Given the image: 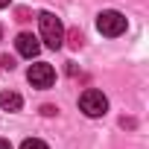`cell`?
Returning a JSON list of instances; mask_svg holds the SVG:
<instances>
[{
    "instance_id": "obj_1",
    "label": "cell",
    "mask_w": 149,
    "mask_h": 149,
    "mask_svg": "<svg viewBox=\"0 0 149 149\" xmlns=\"http://www.w3.org/2000/svg\"><path fill=\"white\" fill-rule=\"evenodd\" d=\"M38 26H41V41H44L50 50H58L61 41H64V26H61V21H58L53 12H41V15H38Z\"/></svg>"
},
{
    "instance_id": "obj_2",
    "label": "cell",
    "mask_w": 149,
    "mask_h": 149,
    "mask_svg": "<svg viewBox=\"0 0 149 149\" xmlns=\"http://www.w3.org/2000/svg\"><path fill=\"white\" fill-rule=\"evenodd\" d=\"M97 29H100L105 38H117V35L126 32V18H123L120 12H114V9H105V12L97 15Z\"/></svg>"
},
{
    "instance_id": "obj_3",
    "label": "cell",
    "mask_w": 149,
    "mask_h": 149,
    "mask_svg": "<svg viewBox=\"0 0 149 149\" xmlns=\"http://www.w3.org/2000/svg\"><path fill=\"white\" fill-rule=\"evenodd\" d=\"M79 108L85 111V117H102V114L108 111V100H105V94H102V91L88 88V91L79 97Z\"/></svg>"
},
{
    "instance_id": "obj_4",
    "label": "cell",
    "mask_w": 149,
    "mask_h": 149,
    "mask_svg": "<svg viewBox=\"0 0 149 149\" xmlns=\"http://www.w3.org/2000/svg\"><path fill=\"white\" fill-rule=\"evenodd\" d=\"M26 79H29L32 88H53L56 70H53V64H47V61H35V64H29V70H26Z\"/></svg>"
},
{
    "instance_id": "obj_5",
    "label": "cell",
    "mask_w": 149,
    "mask_h": 149,
    "mask_svg": "<svg viewBox=\"0 0 149 149\" xmlns=\"http://www.w3.org/2000/svg\"><path fill=\"white\" fill-rule=\"evenodd\" d=\"M15 47H18V53H21L24 58H35V56L41 53V41H38L32 32H21V35L15 38Z\"/></svg>"
},
{
    "instance_id": "obj_6",
    "label": "cell",
    "mask_w": 149,
    "mask_h": 149,
    "mask_svg": "<svg viewBox=\"0 0 149 149\" xmlns=\"http://www.w3.org/2000/svg\"><path fill=\"white\" fill-rule=\"evenodd\" d=\"M21 105H24L21 94H15V91H0V108H3V111H21Z\"/></svg>"
},
{
    "instance_id": "obj_7",
    "label": "cell",
    "mask_w": 149,
    "mask_h": 149,
    "mask_svg": "<svg viewBox=\"0 0 149 149\" xmlns=\"http://www.w3.org/2000/svg\"><path fill=\"white\" fill-rule=\"evenodd\" d=\"M67 41H70V47H73V50H79V47L85 44V38H82V32H79V29H70V32H67Z\"/></svg>"
},
{
    "instance_id": "obj_8",
    "label": "cell",
    "mask_w": 149,
    "mask_h": 149,
    "mask_svg": "<svg viewBox=\"0 0 149 149\" xmlns=\"http://www.w3.org/2000/svg\"><path fill=\"white\" fill-rule=\"evenodd\" d=\"M21 149H50L44 140H38V137H26L24 143H21Z\"/></svg>"
},
{
    "instance_id": "obj_9",
    "label": "cell",
    "mask_w": 149,
    "mask_h": 149,
    "mask_svg": "<svg viewBox=\"0 0 149 149\" xmlns=\"http://www.w3.org/2000/svg\"><path fill=\"white\" fill-rule=\"evenodd\" d=\"M0 64H3V67H9V70H12V67H15V61H12V58H9V56H3V58H0Z\"/></svg>"
},
{
    "instance_id": "obj_10",
    "label": "cell",
    "mask_w": 149,
    "mask_h": 149,
    "mask_svg": "<svg viewBox=\"0 0 149 149\" xmlns=\"http://www.w3.org/2000/svg\"><path fill=\"white\" fill-rule=\"evenodd\" d=\"M41 114H47V117H53V114H56V105H44V108H41Z\"/></svg>"
},
{
    "instance_id": "obj_11",
    "label": "cell",
    "mask_w": 149,
    "mask_h": 149,
    "mask_svg": "<svg viewBox=\"0 0 149 149\" xmlns=\"http://www.w3.org/2000/svg\"><path fill=\"white\" fill-rule=\"evenodd\" d=\"M18 21H29V12L26 9H18Z\"/></svg>"
},
{
    "instance_id": "obj_12",
    "label": "cell",
    "mask_w": 149,
    "mask_h": 149,
    "mask_svg": "<svg viewBox=\"0 0 149 149\" xmlns=\"http://www.w3.org/2000/svg\"><path fill=\"white\" fill-rule=\"evenodd\" d=\"M0 149H12V143H9V140H3V137H0Z\"/></svg>"
},
{
    "instance_id": "obj_13",
    "label": "cell",
    "mask_w": 149,
    "mask_h": 149,
    "mask_svg": "<svg viewBox=\"0 0 149 149\" xmlns=\"http://www.w3.org/2000/svg\"><path fill=\"white\" fill-rule=\"evenodd\" d=\"M9 6V0H0V9H6Z\"/></svg>"
},
{
    "instance_id": "obj_14",
    "label": "cell",
    "mask_w": 149,
    "mask_h": 149,
    "mask_svg": "<svg viewBox=\"0 0 149 149\" xmlns=\"http://www.w3.org/2000/svg\"><path fill=\"white\" fill-rule=\"evenodd\" d=\"M0 41H3V26H0Z\"/></svg>"
}]
</instances>
